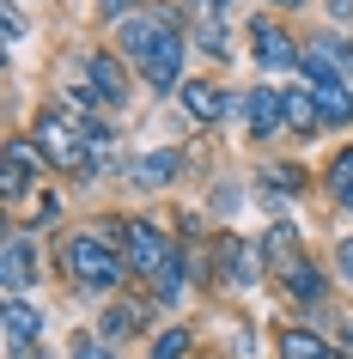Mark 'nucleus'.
Segmentation results:
<instances>
[{"label": "nucleus", "instance_id": "1", "mask_svg": "<svg viewBox=\"0 0 353 359\" xmlns=\"http://www.w3.org/2000/svg\"><path fill=\"white\" fill-rule=\"evenodd\" d=\"M122 49L140 61L147 86H159V92L183 86V37H177V25H165V19H122Z\"/></svg>", "mask_w": 353, "mask_h": 359}, {"label": "nucleus", "instance_id": "2", "mask_svg": "<svg viewBox=\"0 0 353 359\" xmlns=\"http://www.w3.org/2000/svg\"><path fill=\"white\" fill-rule=\"evenodd\" d=\"M61 262H67V274H74V286H86V292H116V280H122V256H116L98 231H79V238H67V250H61Z\"/></svg>", "mask_w": 353, "mask_h": 359}, {"label": "nucleus", "instance_id": "3", "mask_svg": "<svg viewBox=\"0 0 353 359\" xmlns=\"http://www.w3.org/2000/svg\"><path fill=\"white\" fill-rule=\"evenodd\" d=\"M37 147H43L49 165L79 170V165H86V147H92V128H79L67 110H43L37 116Z\"/></svg>", "mask_w": 353, "mask_h": 359}, {"label": "nucleus", "instance_id": "4", "mask_svg": "<svg viewBox=\"0 0 353 359\" xmlns=\"http://www.w3.org/2000/svg\"><path fill=\"white\" fill-rule=\"evenodd\" d=\"M171 256H177V250L165 244V231H159V226H147V219L122 226V262H128L134 274H140V280H159Z\"/></svg>", "mask_w": 353, "mask_h": 359}, {"label": "nucleus", "instance_id": "5", "mask_svg": "<svg viewBox=\"0 0 353 359\" xmlns=\"http://www.w3.org/2000/svg\"><path fill=\"white\" fill-rule=\"evenodd\" d=\"M43 335V311L31 299H6L0 304V341H6V359H25L31 347H37Z\"/></svg>", "mask_w": 353, "mask_h": 359}, {"label": "nucleus", "instance_id": "6", "mask_svg": "<svg viewBox=\"0 0 353 359\" xmlns=\"http://www.w3.org/2000/svg\"><path fill=\"white\" fill-rule=\"evenodd\" d=\"M0 280H6V299H19L25 286L37 280V244H31V231H13L6 250H0Z\"/></svg>", "mask_w": 353, "mask_h": 359}, {"label": "nucleus", "instance_id": "7", "mask_svg": "<svg viewBox=\"0 0 353 359\" xmlns=\"http://www.w3.org/2000/svg\"><path fill=\"white\" fill-rule=\"evenodd\" d=\"M177 104H183L195 122H220L225 110H244V97H225L220 86H207V79H183V86H177Z\"/></svg>", "mask_w": 353, "mask_h": 359}, {"label": "nucleus", "instance_id": "8", "mask_svg": "<svg viewBox=\"0 0 353 359\" xmlns=\"http://www.w3.org/2000/svg\"><path fill=\"white\" fill-rule=\"evenodd\" d=\"M37 158H43V152H31L25 140L6 147V158H0V195H6V201H25V195H31V183H37Z\"/></svg>", "mask_w": 353, "mask_h": 359}, {"label": "nucleus", "instance_id": "9", "mask_svg": "<svg viewBox=\"0 0 353 359\" xmlns=\"http://www.w3.org/2000/svg\"><path fill=\"white\" fill-rule=\"evenodd\" d=\"M250 43H256V61H262V67H298V61H305L293 49V37H286L274 19H256V25H250Z\"/></svg>", "mask_w": 353, "mask_h": 359}, {"label": "nucleus", "instance_id": "10", "mask_svg": "<svg viewBox=\"0 0 353 359\" xmlns=\"http://www.w3.org/2000/svg\"><path fill=\"white\" fill-rule=\"evenodd\" d=\"M177 170H183V152L159 147V152H140V158L128 165V183H134V189H165Z\"/></svg>", "mask_w": 353, "mask_h": 359}, {"label": "nucleus", "instance_id": "11", "mask_svg": "<svg viewBox=\"0 0 353 359\" xmlns=\"http://www.w3.org/2000/svg\"><path fill=\"white\" fill-rule=\"evenodd\" d=\"M79 74H86V86H92L104 104H122V97H128V79H122L116 55H98V49H92V55L79 61Z\"/></svg>", "mask_w": 353, "mask_h": 359}, {"label": "nucleus", "instance_id": "12", "mask_svg": "<svg viewBox=\"0 0 353 359\" xmlns=\"http://www.w3.org/2000/svg\"><path fill=\"white\" fill-rule=\"evenodd\" d=\"M317 122H329V128H347V122H353V92L335 74L317 79Z\"/></svg>", "mask_w": 353, "mask_h": 359}, {"label": "nucleus", "instance_id": "13", "mask_svg": "<svg viewBox=\"0 0 353 359\" xmlns=\"http://www.w3.org/2000/svg\"><path fill=\"white\" fill-rule=\"evenodd\" d=\"M244 116H250V134H262V140H268V134L286 122V97L268 92V86H256V92L244 97Z\"/></svg>", "mask_w": 353, "mask_h": 359}, {"label": "nucleus", "instance_id": "14", "mask_svg": "<svg viewBox=\"0 0 353 359\" xmlns=\"http://www.w3.org/2000/svg\"><path fill=\"white\" fill-rule=\"evenodd\" d=\"M280 280H286V299H293V304H317V299H323V274H317L305 256H293V262L280 268Z\"/></svg>", "mask_w": 353, "mask_h": 359}, {"label": "nucleus", "instance_id": "15", "mask_svg": "<svg viewBox=\"0 0 353 359\" xmlns=\"http://www.w3.org/2000/svg\"><path fill=\"white\" fill-rule=\"evenodd\" d=\"M280 359H335V347L323 335H311V329H286L280 335Z\"/></svg>", "mask_w": 353, "mask_h": 359}, {"label": "nucleus", "instance_id": "16", "mask_svg": "<svg viewBox=\"0 0 353 359\" xmlns=\"http://www.w3.org/2000/svg\"><path fill=\"white\" fill-rule=\"evenodd\" d=\"M329 195H335V208L353 213V147L335 152V165H329Z\"/></svg>", "mask_w": 353, "mask_h": 359}, {"label": "nucleus", "instance_id": "17", "mask_svg": "<svg viewBox=\"0 0 353 359\" xmlns=\"http://www.w3.org/2000/svg\"><path fill=\"white\" fill-rule=\"evenodd\" d=\"M262 256H268V268H286L298 256V231L293 226H274L268 238H262Z\"/></svg>", "mask_w": 353, "mask_h": 359}, {"label": "nucleus", "instance_id": "18", "mask_svg": "<svg viewBox=\"0 0 353 359\" xmlns=\"http://www.w3.org/2000/svg\"><path fill=\"white\" fill-rule=\"evenodd\" d=\"M183 280H189V256L177 250V256L165 262V274L152 280V286H159V304H177V299H183Z\"/></svg>", "mask_w": 353, "mask_h": 359}, {"label": "nucleus", "instance_id": "19", "mask_svg": "<svg viewBox=\"0 0 353 359\" xmlns=\"http://www.w3.org/2000/svg\"><path fill=\"white\" fill-rule=\"evenodd\" d=\"M220 268H225V280H256V256H250V244H220Z\"/></svg>", "mask_w": 353, "mask_h": 359}, {"label": "nucleus", "instance_id": "20", "mask_svg": "<svg viewBox=\"0 0 353 359\" xmlns=\"http://www.w3.org/2000/svg\"><path fill=\"white\" fill-rule=\"evenodd\" d=\"M286 122L293 128H317V92H286Z\"/></svg>", "mask_w": 353, "mask_h": 359}, {"label": "nucleus", "instance_id": "21", "mask_svg": "<svg viewBox=\"0 0 353 359\" xmlns=\"http://www.w3.org/2000/svg\"><path fill=\"white\" fill-rule=\"evenodd\" d=\"M183 353H189V329H165L152 341V359H183Z\"/></svg>", "mask_w": 353, "mask_h": 359}, {"label": "nucleus", "instance_id": "22", "mask_svg": "<svg viewBox=\"0 0 353 359\" xmlns=\"http://www.w3.org/2000/svg\"><path fill=\"white\" fill-rule=\"evenodd\" d=\"M104 165H110V140H104V134H92V147H86V165H79V170H86V177H98Z\"/></svg>", "mask_w": 353, "mask_h": 359}, {"label": "nucleus", "instance_id": "23", "mask_svg": "<svg viewBox=\"0 0 353 359\" xmlns=\"http://www.w3.org/2000/svg\"><path fill=\"white\" fill-rule=\"evenodd\" d=\"M134 6H140V0H98V13H104V19H128Z\"/></svg>", "mask_w": 353, "mask_h": 359}, {"label": "nucleus", "instance_id": "24", "mask_svg": "<svg viewBox=\"0 0 353 359\" xmlns=\"http://www.w3.org/2000/svg\"><path fill=\"white\" fill-rule=\"evenodd\" d=\"M335 268H341V280H353V238H347V244H335Z\"/></svg>", "mask_w": 353, "mask_h": 359}, {"label": "nucleus", "instance_id": "25", "mask_svg": "<svg viewBox=\"0 0 353 359\" xmlns=\"http://www.w3.org/2000/svg\"><path fill=\"white\" fill-rule=\"evenodd\" d=\"M74 359H110V347H98V341H79Z\"/></svg>", "mask_w": 353, "mask_h": 359}, {"label": "nucleus", "instance_id": "26", "mask_svg": "<svg viewBox=\"0 0 353 359\" xmlns=\"http://www.w3.org/2000/svg\"><path fill=\"white\" fill-rule=\"evenodd\" d=\"M329 6H335V13H341V19H347V13H353V0H329Z\"/></svg>", "mask_w": 353, "mask_h": 359}, {"label": "nucleus", "instance_id": "27", "mask_svg": "<svg viewBox=\"0 0 353 359\" xmlns=\"http://www.w3.org/2000/svg\"><path fill=\"white\" fill-rule=\"evenodd\" d=\"M213 6H238V0H213Z\"/></svg>", "mask_w": 353, "mask_h": 359}, {"label": "nucleus", "instance_id": "28", "mask_svg": "<svg viewBox=\"0 0 353 359\" xmlns=\"http://www.w3.org/2000/svg\"><path fill=\"white\" fill-rule=\"evenodd\" d=\"M274 6H298V0H274Z\"/></svg>", "mask_w": 353, "mask_h": 359}]
</instances>
